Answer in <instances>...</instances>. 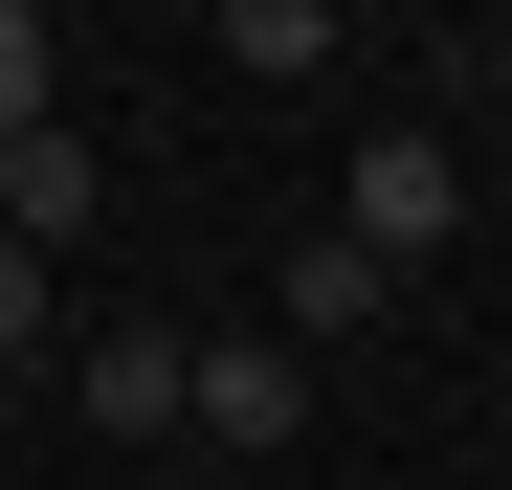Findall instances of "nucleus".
I'll return each mask as SVG.
<instances>
[{
  "instance_id": "20e7f679",
  "label": "nucleus",
  "mask_w": 512,
  "mask_h": 490,
  "mask_svg": "<svg viewBox=\"0 0 512 490\" xmlns=\"http://www.w3.org/2000/svg\"><path fill=\"white\" fill-rule=\"evenodd\" d=\"M401 268H379V245H290V290H268V335L312 357V335H357V312H379Z\"/></svg>"
},
{
  "instance_id": "39448f33",
  "label": "nucleus",
  "mask_w": 512,
  "mask_h": 490,
  "mask_svg": "<svg viewBox=\"0 0 512 490\" xmlns=\"http://www.w3.org/2000/svg\"><path fill=\"white\" fill-rule=\"evenodd\" d=\"M223 67H245V90H312V67H334V0H223Z\"/></svg>"
},
{
  "instance_id": "6e6552de",
  "label": "nucleus",
  "mask_w": 512,
  "mask_h": 490,
  "mask_svg": "<svg viewBox=\"0 0 512 490\" xmlns=\"http://www.w3.org/2000/svg\"><path fill=\"white\" fill-rule=\"evenodd\" d=\"M23 379H45V268L0 245V401H23Z\"/></svg>"
},
{
  "instance_id": "f03ea898",
  "label": "nucleus",
  "mask_w": 512,
  "mask_h": 490,
  "mask_svg": "<svg viewBox=\"0 0 512 490\" xmlns=\"http://www.w3.org/2000/svg\"><path fill=\"white\" fill-rule=\"evenodd\" d=\"M446 201H468V179H446V134H379V156H357V201H334V245L423 268V245H446Z\"/></svg>"
},
{
  "instance_id": "0eeeda50",
  "label": "nucleus",
  "mask_w": 512,
  "mask_h": 490,
  "mask_svg": "<svg viewBox=\"0 0 512 490\" xmlns=\"http://www.w3.org/2000/svg\"><path fill=\"white\" fill-rule=\"evenodd\" d=\"M0 134H67V45H45V0H0Z\"/></svg>"
},
{
  "instance_id": "423d86ee",
  "label": "nucleus",
  "mask_w": 512,
  "mask_h": 490,
  "mask_svg": "<svg viewBox=\"0 0 512 490\" xmlns=\"http://www.w3.org/2000/svg\"><path fill=\"white\" fill-rule=\"evenodd\" d=\"M67 401H90V424H179V335H90Z\"/></svg>"
},
{
  "instance_id": "7ed1b4c3",
  "label": "nucleus",
  "mask_w": 512,
  "mask_h": 490,
  "mask_svg": "<svg viewBox=\"0 0 512 490\" xmlns=\"http://www.w3.org/2000/svg\"><path fill=\"white\" fill-rule=\"evenodd\" d=\"M90 201H112V179H90V134H0V245H23V268H45Z\"/></svg>"
},
{
  "instance_id": "f257e3e1",
  "label": "nucleus",
  "mask_w": 512,
  "mask_h": 490,
  "mask_svg": "<svg viewBox=\"0 0 512 490\" xmlns=\"http://www.w3.org/2000/svg\"><path fill=\"white\" fill-rule=\"evenodd\" d=\"M179 424H223V490H245V468L312 424V357L268 335V312H223V335H179Z\"/></svg>"
}]
</instances>
